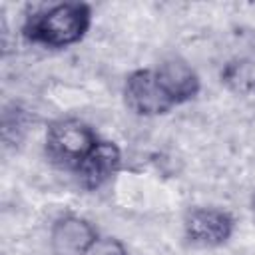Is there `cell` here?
I'll return each instance as SVG.
<instances>
[{"label":"cell","instance_id":"obj_2","mask_svg":"<svg viewBox=\"0 0 255 255\" xmlns=\"http://www.w3.org/2000/svg\"><path fill=\"white\" fill-rule=\"evenodd\" d=\"M98 141L100 135L88 122L66 116L48 124L44 153L52 165L76 173Z\"/></svg>","mask_w":255,"mask_h":255},{"label":"cell","instance_id":"obj_8","mask_svg":"<svg viewBox=\"0 0 255 255\" xmlns=\"http://www.w3.org/2000/svg\"><path fill=\"white\" fill-rule=\"evenodd\" d=\"M219 80L233 94H255V48L229 58L219 70Z\"/></svg>","mask_w":255,"mask_h":255},{"label":"cell","instance_id":"obj_9","mask_svg":"<svg viewBox=\"0 0 255 255\" xmlns=\"http://www.w3.org/2000/svg\"><path fill=\"white\" fill-rule=\"evenodd\" d=\"M28 126H30V116L26 110H22L18 104H12L8 108H4V114H2V139H6L12 129H16V137H18V143L24 139L26 131H28Z\"/></svg>","mask_w":255,"mask_h":255},{"label":"cell","instance_id":"obj_7","mask_svg":"<svg viewBox=\"0 0 255 255\" xmlns=\"http://www.w3.org/2000/svg\"><path fill=\"white\" fill-rule=\"evenodd\" d=\"M122 161H124V155H122L120 145L112 139L100 137L92 153L86 157V161L76 171V177L84 189L98 191L120 173Z\"/></svg>","mask_w":255,"mask_h":255},{"label":"cell","instance_id":"obj_3","mask_svg":"<svg viewBox=\"0 0 255 255\" xmlns=\"http://www.w3.org/2000/svg\"><path fill=\"white\" fill-rule=\"evenodd\" d=\"M235 225L233 213L217 205L189 207L181 219L185 243L199 249H215L229 243L235 233Z\"/></svg>","mask_w":255,"mask_h":255},{"label":"cell","instance_id":"obj_4","mask_svg":"<svg viewBox=\"0 0 255 255\" xmlns=\"http://www.w3.org/2000/svg\"><path fill=\"white\" fill-rule=\"evenodd\" d=\"M126 108L139 118H157L169 114L175 106L163 92L153 68L131 70L122 88Z\"/></svg>","mask_w":255,"mask_h":255},{"label":"cell","instance_id":"obj_11","mask_svg":"<svg viewBox=\"0 0 255 255\" xmlns=\"http://www.w3.org/2000/svg\"><path fill=\"white\" fill-rule=\"evenodd\" d=\"M251 205H253V211H255V193H253V197H251Z\"/></svg>","mask_w":255,"mask_h":255},{"label":"cell","instance_id":"obj_6","mask_svg":"<svg viewBox=\"0 0 255 255\" xmlns=\"http://www.w3.org/2000/svg\"><path fill=\"white\" fill-rule=\"evenodd\" d=\"M98 237L100 231L90 219L76 213H64L50 225L48 243L52 255H84Z\"/></svg>","mask_w":255,"mask_h":255},{"label":"cell","instance_id":"obj_10","mask_svg":"<svg viewBox=\"0 0 255 255\" xmlns=\"http://www.w3.org/2000/svg\"><path fill=\"white\" fill-rule=\"evenodd\" d=\"M84 255H128V247L122 239L114 235H100Z\"/></svg>","mask_w":255,"mask_h":255},{"label":"cell","instance_id":"obj_1","mask_svg":"<svg viewBox=\"0 0 255 255\" xmlns=\"http://www.w3.org/2000/svg\"><path fill=\"white\" fill-rule=\"evenodd\" d=\"M94 20L88 2H52L32 8L22 22L20 34L28 44L46 50H66L80 44Z\"/></svg>","mask_w":255,"mask_h":255},{"label":"cell","instance_id":"obj_5","mask_svg":"<svg viewBox=\"0 0 255 255\" xmlns=\"http://www.w3.org/2000/svg\"><path fill=\"white\" fill-rule=\"evenodd\" d=\"M153 72L175 108L195 100L201 92V78L197 70L179 54L161 58L153 66Z\"/></svg>","mask_w":255,"mask_h":255}]
</instances>
